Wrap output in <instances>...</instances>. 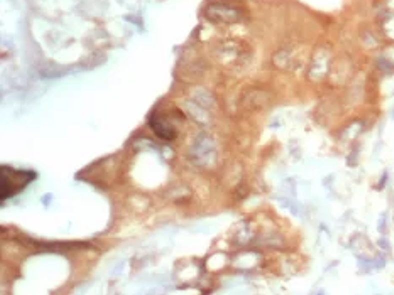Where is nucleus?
<instances>
[{
    "label": "nucleus",
    "instance_id": "1",
    "mask_svg": "<svg viewBox=\"0 0 394 295\" xmlns=\"http://www.w3.org/2000/svg\"><path fill=\"white\" fill-rule=\"evenodd\" d=\"M36 177V172L32 171H17V169L2 165V201L7 199L8 196L20 192Z\"/></svg>",
    "mask_w": 394,
    "mask_h": 295
},
{
    "label": "nucleus",
    "instance_id": "2",
    "mask_svg": "<svg viewBox=\"0 0 394 295\" xmlns=\"http://www.w3.org/2000/svg\"><path fill=\"white\" fill-rule=\"evenodd\" d=\"M384 19H386L389 24H386V22H384V32H386L389 37L391 39H394V12H388L386 15H384Z\"/></svg>",
    "mask_w": 394,
    "mask_h": 295
}]
</instances>
